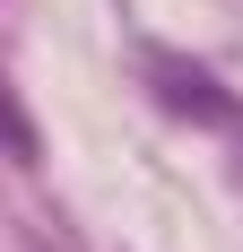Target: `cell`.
Masks as SVG:
<instances>
[{
    "label": "cell",
    "instance_id": "cell-1",
    "mask_svg": "<svg viewBox=\"0 0 243 252\" xmlns=\"http://www.w3.org/2000/svg\"><path fill=\"white\" fill-rule=\"evenodd\" d=\"M156 78H174V87H165L174 104H200V113H217V122L235 113L226 96H209V78H200V70H182V61H165V52H156Z\"/></svg>",
    "mask_w": 243,
    "mask_h": 252
},
{
    "label": "cell",
    "instance_id": "cell-2",
    "mask_svg": "<svg viewBox=\"0 0 243 252\" xmlns=\"http://www.w3.org/2000/svg\"><path fill=\"white\" fill-rule=\"evenodd\" d=\"M0 148L18 157V165H26V157H35V122H26V104L9 96V78H0Z\"/></svg>",
    "mask_w": 243,
    "mask_h": 252
}]
</instances>
